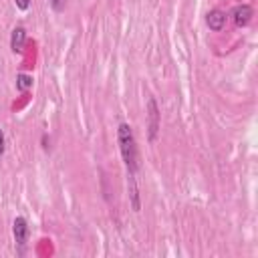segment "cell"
<instances>
[{"label": "cell", "mask_w": 258, "mask_h": 258, "mask_svg": "<svg viewBox=\"0 0 258 258\" xmlns=\"http://www.w3.org/2000/svg\"><path fill=\"white\" fill-rule=\"evenodd\" d=\"M159 127H161V113L157 107V101L153 97L147 99V139L153 143L159 135Z\"/></svg>", "instance_id": "cell-2"}, {"label": "cell", "mask_w": 258, "mask_h": 258, "mask_svg": "<svg viewBox=\"0 0 258 258\" xmlns=\"http://www.w3.org/2000/svg\"><path fill=\"white\" fill-rule=\"evenodd\" d=\"M24 40H26V30L24 26H16L10 34V50L12 52H20L22 46H24Z\"/></svg>", "instance_id": "cell-6"}, {"label": "cell", "mask_w": 258, "mask_h": 258, "mask_svg": "<svg viewBox=\"0 0 258 258\" xmlns=\"http://www.w3.org/2000/svg\"><path fill=\"white\" fill-rule=\"evenodd\" d=\"M48 4L52 6L54 12H62L64 6H67V0H48Z\"/></svg>", "instance_id": "cell-9"}, {"label": "cell", "mask_w": 258, "mask_h": 258, "mask_svg": "<svg viewBox=\"0 0 258 258\" xmlns=\"http://www.w3.org/2000/svg\"><path fill=\"white\" fill-rule=\"evenodd\" d=\"M14 4H16V8H18V10H28L30 0H14Z\"/></svg>", "instance_id": "cell-11"}, {"label": "cell", "mask_w": 258, "mask_h": 258, "mask_svg": "<svg viewBox=\"0 0 258 258\" xmlns=\"http://www.w3.org/2000/svg\"><path fill=\"white\" fill-rule=\"evenodd\" d=\"M4 151H6V137H4V131L0 127V157L4 155Z\"/></svg>", "instance_id": "cell-10"}, {"label": "cell", "mask_w": 258, "mask_h": 258, "mask_svg": "<svg viewBox=\"0 0 258 258\" xmlns=\"http://www.w3.org/2000/svg\"><path fill=\"white\" fill-rule=\"evenodd\" d=\"M28 222H26V218H22V216H16L14 218V222H12V236H14V242H16V246H18V252L22 254L24 252V246H26V242H28Z\"/></svg>", "instance_id": "cell-3"}, {"label": "cell", "mask_w": 258, "mask_h": 258, "mask_svg": "<svg viewBox=\"0 0 258 258\" xmlns=\"http://www.w3.org/2000/svg\"><path fill=\"white\" fill-rule=\"evenodd\" d=\"M226 12L224 10H220V8H214V10H210L208 14H206V24H208V28L210 30H214V32H220L222 28H224V24H226Z\"/></svg>", "instance_id": "cell-5"}, {"label": "cell", "mask_w": 258, "mask_h": 258, "mask_svg": "<svg viewBox=\"0 0 258 258\" xmlns=\"http://www.w3.org/2000/svg\"><path fill=\"white\" fill-rule=\"evenodd\" d=\"M30 87H32V77H28V75H24V73L16 75V89H18L20 93H26Z\"/></svg>", "instance_id": "cell-8"}, {"label": "cell", "mask_w": 258, "mask_h": 258, "mask_svg": "<svg viewBox=\"0 0 258 258\" xmlns=\"http://www.w3.org/2000/svg\"><path fill=\"white\" fill-rule=\"evenodd\" d=\"M127 185H129V202H131V208L135 212L141 210V202H139V189H137V183H135V175H127Z\"/></svg>", "instance_id": "cell-7"}, {"label": "cell", "mask_w": 258, "mask_h": 258, "mask_svg": "<svg viewBox=\"0 0 258 258\" xmlns=\"http://www.w3.org/2000/svg\"><path fill=\"white\" fill-rule=\"evenodd\" d=\"M117 143H119V151L123 157V163L127 167V173L135 175L137 167H139V153H137V143H135V135L129 123H119L117 127Z\"/></svg>", "instance_id": "cell-1"}, {"label": "cell", "mask_w": 258, "mask_h": 258, "mask_svg": "<svg viewBox=\"0 0 258 258\" xmlns=\"http://www.w3.org/2000/svg\"><path fill=\"white\" fill-rule=\"evenodd\" d=\"M40 141H42V149H48V145H46V143H48V139H46V135H42V139H40Z\"/></svg>", "instance_id": "cell-12"}, {"label": "cell", "mask_w": 258, "mask_h": 258, "mask_svg": "<svg viewBox=\"0 0 258 258\" xmlns=\"http://www.w3.org/2000/svg\"><path fill=\"white\" fill-rule=\"evenodd\" d=\"M252 16H254V10H252L250 4H238V6L232 10V20H234V24H236L238 28L248 26L250 20H252Z\"/></svg>", "instance_id": "cell-4"}]
</instances>
